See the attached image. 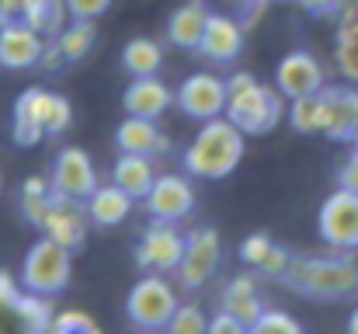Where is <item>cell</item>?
I'll list each match as a JSON object with an SVG mask.
<instances>
[{"label":"cell","instance_id":"cell-1","mask_svg":"<svg viewBox=\"0 0 358 334\" xmlns=\"http://www.w3.org/2000/svg\"><path fill=\"white\" fill-rule=\"evenodd\" d=\"M282 286L306 300L338 303L358 293V258L355 251L334 254H292L289 268L282 272Z\"/></svg>","mask_w":358,"mask_h":334},{"label":"cell","instance_id":"cell-2","mask_svg":"<svg viewBox=\"0 0 358 334\" xmlns=\"http://www.w3.org/2000/svg\"><path fill=\"white\" fill-rule=\"evenodd\" d=\"M240 160H243V132L227 115L202 122L195 139L181 153L185 174L202 178V181H220V178L234 174Z\"/></svg>","mask_w":358,"mask_h":334},{"label":"cell","instance_id":"cell-3","mask_svg":"<svg viewBox=\"0 0 358 334\" xmlns=\"http://www.w3.org/2000/svg\"><path fill=\"white\" fill-rule=\"evenodd\" d=\"M282 91L257 84L254 74L237 70L227 81V118L243 136H264L282 122Z\"/></svg>","mask_w":358,"mask_h":334},{"label":"cell","instance_id":"cell-4","mask_svg":"<svg viewBox=\"0 0 358 334\" xmlns=\"http://www.w3.org/2000/svg\"><path fill=\"white\" fill-rule=\"evenodd\" d=\"M73 122V105L63 95H52L45 88H28L14 102V118H10V139L17 146H35L45 136L66 132Z\"/></svg>","mask_w":358,"mask_h":334},{"label":"cell","instance_id":"cell-5","mask_svg":"<svg viewBox=\"0 0 358 334\" xmlns=\"http://www.w3.org/2000/svg\"><path fill=\"white\" fill-rule=\"evenodd\" d=\"M73 251H66L63 244H56L52 237L42 233V240H35L24 251L21 261V289L35 293V296H56L70 286L73 275Z\"/></svg>","mask_w":358,"mask_h":334},{"label":"cell","instance_id":"cell-6","mask_svg":"<svg viewBox=\"0 0 358 334\" xmlns=\"http://www.w3.org/2000/svg\"><path fill=\"white\" fill-rule=\"evenodd\" d=\"M49 296H35L0 268V334H49L52 324Z\"/></svg>","mask_w":358,"mask_h":334},{"label":"cell","instance_id":"cell-7","mask_svg":"<svg viewBox=\"0 0 358 334\" xmlns=\"http://www.w3.org/2000/svg\"><path fill=\"white\" fill-rule=\"evenodd\" d=\"M178 307L181 303H178L171 282L164 275H153V272H146L125 296V314L139 331H164Z\"/></svg>","mask_w":358,"mask_h":334},{"label":"cell","instance_id":"cell-8","mask_svg":"<svg viewBox=\"0 0 358 334\" xmlns=\"http://www.w3.org/2000/svg\"><path fill=\"white\" fill-rule=\"evenodd\" d=\"M320 240L334 251H358V195L348 188H338L324 199L317 213Z\"/></svg>","mask_w":358,"mask_h":334},{"label":"cell","instance_id":"cell-9","mask_svg":"<svg viewBox=\"0 0 358 334\" xmlns=\"http://www.w3.org/2000/svg\"><path fill=\"white\" fill-rule=\"evenodd\" d=\"M220 258H223V240L213 226H195L188 237H185V254H181V265H178V282L185 289H199L206 286L216 268H220Z\"/></svg>","mask_w":358,"mask_h":334},{"label":"cell","instance_id":"cell-10","mask_svg":"<svg viewBox=\"0 0 358 334\" xmlns=\"http://www.w3.org/2000/svg\"><path fill=\"white\" fill-rule=\"evenodd\" d=\"M181 254H185V237L174 230V223L153 220L143 230V237L136 240V265L143 272H153V275L178 272Z\"/></svg>","mask_w":358,"mask_h":334},{"label":"cell","instance_id":"cell-11","mask_svg":"<svg viewBox=\"0 0 358 334\" xmlns=\"http://www.w3.org/2000/svg\"><path fill=\"white\" fill-rule=\"evenodd\" d=\"M174 105L199 122L220 118V115H227V81H220L216 74H206V70L188 74L174 91Z\"/></svg>","mask_w":358,"mask_h":334},{"label":"cell","instance_id":"cell-12","mask_svg":"<svg viewBox=\"0 0 358 334\" xmlns=\"http://www.w3.org/2000/svg\"><path fill=\"white\" fill-rule=\"evenodd\" d=\"M150 220L160 223H181L185 216H192L195 209V188L185 174H157L153 188L143 199Z\"/></svg>","mask_w":358,"mask_h":334},{"label":"cell","instance_id":"cell-13","mask_svg":"<svg viewBox=\"0 0 358 334\" xmlns=\"http://www.w3.org/2000/svg\"><path fill=\"white\" fill-rule=\"evenodd\" d=\"M358 122V84L320 88V132L334 143H352Z\"/></svg>","mask_w":358,"mask_h":334},{"label":"cell","instance_id":"cell-14","mask_svg":"<svg viewBox=\"0 0 358 334\" xmlns=\"http://www.w3.org/2000/svg\"><path fill=\"white\" fill-rule=\"evenodd\" d=\"M52 188L77 199V202H87V195L98 188V174H94V160L87 157V150L80 146H63L52 160V174H49Z\"/></svg>","mask_w":358,"mask_h":334},{"label":"cell","instance_id":"cell-15","mask_svg":"<svg viewBox=\"0 0 358 334\" xmlns=\"http://www.w3.org/2000/svg\"><path fill=\"white\" fill-rule=\"evenodd\" d=\"M38 230L45 237H52L56 244H63L66 251H80L84 240H87V209H84V202H77V199L52 188V206H49V213H45Z\"/></svg>","mask_w":358,"mask_h":334},{"label":"cell","instance_id":"cell-16","mask_svg":"<svg viewBox=\"0 0 358 334\" xmlns=\"http://www.w3.org/2000/svg\"><path fill=\"white\" fill-rule=\"evenodd\" d=\"M275 88L282 91V98H306L317 95L324 88V67L317 63V56L310 49H292L282 56L278 70H275Z\"/></svg>","mask_w":358,"mask_h":334},{"label":"cell","instance_id":"cell-17","mask_svg":"<svg viewBox=\"0 0 358 334\" xmlns=\"http://www.w3.org/2000/svg\"><path fill=\"white\" fill-rule=\"evenodd\" d=\"M195 53L206 56L209 63H234L243 53V25L234 14L209 11V21H206V32H202Z\"/></svg>","mask_w":358,"mask_h":334},{"label":"cell","instance_id":"cell-18","mask_svg":"<svg viewBox=\"0 0 358 334\" xmlns=\"http://www.w3.org/2000/svg\"><path fill=\"white\" fill-rule=\"evenodd\" d=\"M42 49H45V35H38L31 25H24V21L0 25V67L3 70L38 67Z\"/></svg>","mask_w":358,"mask_h":334},{"label":"cell","instance_id":"cell-19","mask_svg":"<svg viewBox=\"0 0 358 334\" xmlns=\"http://www.w3.org/2000/svg\"><path fill=\"white\" fill-rule=\"evenodd\" d=\"M171 105H174V91L160 77H132V84L122 95L125 115H136V118H153L157 122Z\"/></svg>","mask_w":358,"mask_h":334},{"label":"cell","instance_id":"cell-20","mask_svg":"<svg viewBox=\"0 0 358 334\" xmlns=\"http://www.w3.org/2000/svg\"><path fill=\"white\" fill-rule=\"evenodd\" d=\"M115 146L122 153H143V157H160L171 150V139L157 129L153 118H122V125L115 129Z\"/></svg>","mask_w":358,"mask_h":334},{"label":"cell","instance_id":"cell-21","mask_svg":"<svg viewBox=\"0 0 358 334\" xmlns=\"http://www.w3.org/2000/svg\"><path fill=\"white\" fill-rule=\"evenodd\" d=\"M240 261L250 265L264 279H282V272L289 268L292 254L282 244H275L268 233H250V237L240 240Z\"/></svg>","mask_w":358,"mask_h":334},{"label":"cell","instance_id":"cell-22","mask_svg":"<svg viewBox=\"0 0 358 334\" xmlns=\"http://www.w3.org/2000/svg\"><path fill=\"white\" fill-rule=\"evenodd\" d=\"M206 21H209L206 0H185V4L174 7V14L167 18V42H171L174 49L195 53V49H199V39H202V32H206Z\"/></svg>","mask_w":358,"mask_h":334},{"label":"cell","instance_id":"cell-23","mask_svg":"<svg viewBox=\"0 0 358 334\" xmlns=\"http://www.w3.org/2000/svg\"><path fill=\"white\" fill-rule=\"evenodd\" d=\"M132 206H136V199H132L129 192H122L115 181H112V185H98V188L87 195V202H84L87 220L94 223V226H119V223L129 220Z\"/></svg>","mask_w":358,"mask_h":334},{"label":"cell","instance_id":"cell-24","mask_svg":"<svg viewBox=\"0 0 358 334\" xmlns=\"http://www.w3.org/2000/svg\"><path fill=\"white\" fill-rule=\"evenodd\" d=\"M112 181L119 185L122 192H129L132 199H146V192H150L153 181H157L153 157H143V153H122L119 160H115Z\"/></svg>","mask_w":358,"mask_h":334},{"label":"cell","instance_id":"cell-25","mask_svg":"<svg viewBox=\"0 0 358 334\" xmlns=\"http://www.w3.org/2000/svg\"><path fill=\"white\" fill-rule=\"evenodd\" d=\"M223 310L240 317L243 324H250V321L261 317L264 303H261V293H257L254 275H237V279L227 282V289H223Z\"/></svg>","mask_w":358,"mask_h":334},{"label":"cell","instance_id":"cell-26","mask_svg":"<svg viewBox=\"0 0 358 334\" xmlns=\"http://www.w3.org/2000/svg\"><path fill=\"white\" fill-rule=\"evenodd\" d=\"M122 67L129 77H157L164 67V46L153 39H132L122 49Z\"/></svg>","mask_w":358,"mask_h":334},{"label":"cell","instance_id":"cell-27","mask_svg":"<svg viewBox=\"0 0 358 334\" xmlns=\"http://www.w3.org/2000/svg\"><path fill=\"white\" fill-rule=\"evenodd\" d=\"M17 206H21V216L31 223V226H42L49 206H52V181L49 178H28V181H21Z\"/></svg>","mask_w":358,"mask_h":334},{"label":"cell","instance_id":"cell-28","mask_svg":"<svg viewBox=\"0 0 358 334\" xmlns=\"http://www.w3.org/2000/svg\"><path fill=\"white\" fill-rule=\"evenodd\" d=\"M94 42H98L94 21H77V18H70V25L56 35V46H59V53L66 56V63H80V60L94 49Z\"/></svg>","mask_w":358,"mask_h":334},{"label":"cell","instance_id":"cell-29","mask_svg":"<svg viewBox=\"0 0 358 334\" xmlns=\"http://www.w3.org/2000/svg\"><path fill=\"white\" fill-rule=\"evenodd\" d=\"M334 60H338V70L358 84V14L338 21V46H334Z\"/></svg>","mask_w":358,"mask_h":334},{"label":"cell","instance_id":"cell-30","mask_svg":"<svg viewBox=\"0 0 358 334\" xmlns=\"http://www.w3.org/2000/svg\"><path fill=\"white\" fill-rule=\"evenodd\" d=\"M289 125L303 136L310 132H320V91L317 95H306V98H292L289 105Z\"/></svg>","mask_w":358,"mask_h":334},{"label":"cell","instance_id":"cell-31","mask_svg":"<svg viewBox=\"0 0 358 334\" xmlns=\"http://www.w3.org/2000/svg\"><path fill=\"white\" fill-rule=\"evenodd\" d=\"M247 334H306V331H303V324H299L292 314H285V310H268V307H264L261 317L247 324Z\"/></svg>","mask_w":358,"mask_h":334},{"label":"cell","instance_id":"cell-32","mask_svg":"<svg viewBox=\"0 0 358 334\" xmlns=\"http://www.w3.org/2000/svg\"><path fill=\"white\" fill-rule=\"evenodd\" d=\"M49 334H105L101 324L84 314V310H59L52 314V324H49Z\"/></svg>","mask_w":358,"mask_h":334},{"label":"cell","instance_id":"cell-33","mask_svg":"<svg viewBox=\"0 0 358 334\" xmlns=\"http://www.w3.org/2000/svg\"><path fill=\"white\" fill-rule=\"evenodd\" d=\"M164 331L167 334H206L209 331V317H206L202 307H195V303H181Z\"/></svg>","mask_w":358,"mask_h":334},{"label":"cell","instance_id":"cell-34","mask_svg":"<svg viewBox=\"0 0 358 334\" xmlns=\"http://www.w3.org/2000/svg\"><path fill=\"white\" fill-rule=\"evenodd\" d=\"M108 7H112V0H66V11L77 21H98Z\"/></svg>","mask_w":358,"mask_h":334},{"label":"cell","instance_id":"cell-35","mask_svg":"<svg viewBox=\"0 0 358 334\" xmlns=\"http://www.w3.org/2000/svg\"><path fill=\"white\" fill-rule=\"evenodd\" d=\"M38 67H42L45 74H59V70H66V67H70V63H66V56L59 53L56 39H45V49H42V60H38Z\"/></svg>","mask_w":358,"mask_h":334},{"label":"cell","instance_id":"cell-36","mask_svg":"<svg viewBox=\"0 0 358 334\" xmlns=\"http://www.w3.org/2000/svg\"><path fill=\"white\" fill-rule=\"evenodd\" d=\"M206 334H247V324L240 321V317H234V314H216L213 321H209V331Z\"/></svg>","mask_w":358,"mask_h":334},{"label":"cell","instance_id":"cell-37","mask_svg":"<svg viewBox=\"0 0 358 334\" xmlns=\"http://www.w3.org/2000/svg\"><path fill=\"white\" fill-rule=\"evenodd\" d=\"M338 188H348V192L358 195V150H352L348 160L341 164V171H338Z\"/></svg>","mask_w":358,"mask_h":334},{"label":"cell","instance_id":"cell-38","mask_svg":"<svg viewBox=\"0 0 358 334\" xmlns=\"http://www.w3.org/2000/svg\"><path fill=\"white\" fill-rule=\"evenodd\" d=\"M24 7H28V0H0V25L21 21L24 18Z\"/></svg>","mask_w":358,"mask_h":334},{"label":"cell","instance_id":"cell-39","mask_svg":"<svg viewBox=\"0 0 358 334\" xmlns=\"http://www.w3.org/2000/svg\"><path fill=\"white\" fill-rule=\"evenodd\" d=\"M306 14H313V18H327V14H334V7H338V0H296Z\"/></svg>","mask_w":358,"mask_h":334},{"label":"cell","instance_id":"cell-40","mask_svg":"<svg viewBox=\"0 0 358 334\" xmlns=\"http://www.w3.org/2000/svg\"><path fill=\"white\" fill-rule=\"evenodd\" d=\"M348 334H358V307L352 310V317H348Z\"/></svg>","mask_w":358,"mask_h":334},{"label":"cell","instance_id":"cell-41","mask_svg":"<svg viewBox=\"0 0 358 334\" xmlns=\"http://www.w3.org/2000/svg\"><path fill=\"white\" fill-rule=\"evenodd\" d=\"M352 146L358 150V122H355V132H352Z\"/></svg>","mask_w":358,"mask_h":334},{"label":"cell","instance_id":"cell-42","mask_svg":"<svg viewBox=\"0 0 358 334\" xmlns=\"http://www.w3.org/2000/svg\"><path fill=\"white\" fill-rule=\"evenodd\" d=\"M243 4H264V7H268V4H271V0H243Z\"/></svg>","mask_w":358,"mask_h":334},{"label":"cell","instance_id":"cell-43","mask_svg":"<svg viewBox=\"0 0 358 334\" xmlns=\"http://www.w3.org/2000/svg\"><path fill=\"white\" fill-rule=\"evenodd\" d=\"M0 192H3V174H0Z\"/></svg>","mask_w":358,"mask_h":334}]
</instances>
